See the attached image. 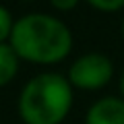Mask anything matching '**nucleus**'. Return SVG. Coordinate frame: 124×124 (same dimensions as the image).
<instances>
[{
    "instance_id": "f257e3e1",
    "label": "nucleus",
    "mask_w": 124,
    "mask_h": 124,
    "mask_svg": "<svg viewBox=\"0 0 124 124\" xmlns=\"http://www.w3.org/2000/svg\"><path fill=\"white\" fill-rule=\"evenodd\" d=\"M8 44L25 62L52 66L72 52V31L60 17L50 13H27L15 19Z\"/></svg>"
},
{
    "instance_id": "f03ea898",
    "label": "nucleus",
    "mask_w": 124,
    "mask_h": 124,
    "mask_svg": "<svg viewBox=\"0 0 124 124\" xmlns=\"http://www.w3.org/2000/svg\"><path fill=\"white\" fill-rule=\"evenodd\" d=\"M75 103V89L66 75L37 72L19 91L17 112L25 124H62Z\"/></svg>"
},
{
    "instance_id": "7ed1b4c3",
    "label": "nucleus",
    "mask_w": 124,
    "mask_h": 124,
    "mask_svg": "<svg viewBox=\"0 0 124 124\" xmlns=\"http://www.w3.org/2000/svg\"><path fill=\"white\" fill-rule=\"evenodd\" d=\"M66 79L72 89L79 91H99L114 79V62L101 52H87L70 62Z\"/></svg>"
},
{
    "instance_id": "20e7f679",
    "label": "nucleus",
    "mask_w": 124,
    "mask_h": 124,
    "mask_svg": "<svg viewBox=\"0 0 124 124\" xmlns=\"http://www.w3.org/2000/svg\"><path fill=\"white\" fill-rule=\"evenodd\" d=\"M85 124H124V99L120 95H106L89 106Z\"/></svg>"
},
{
    "instance_id": "39448f33",
    "label": "nucleus",
    "mask_w": 124,
    "mask_h": 124,
    "mask_svg": "<svg viewBox=\"0 0 124 124\" xmlns=\"http://www.w3.org/2000/svg\"><path fill=\"white\" fill-rule=\"evenodd\" d=\"M19 64H21V58L17 56L13 46L8 41L0 44V87H6L8 83H13V79L19 72Z\"/></svg>"
},
{
    "instance_id": "423d86ee",
    "label": "nucleus",
    "mask_w": 124,
    "mask_h": 124,
    "mask_svg": "<svg viewBox=\"0 0 124 124\" xmlns=\"http://www.w3.org/2000/svg\"><path fill=\"white\" fill-rule=\"evenodd\" d=\"M13 25H15V17L6 6L0 4V44H6L10 39L13 33Z\"/></svg>"
},
{
    "instance_id": "0eeeda50",
    "label": "nucleus",
    "mask_w": 124,
    "mask_h": 124,
    "mask_svg": "<svg viewBox=\"0 0 124 124\" xmlns=\"http://www.w3.org/2000/svg\"><path fill=\"white\" fill-rule=\"evenodd\" d=\"M89 6L97 13L114 15V13L124 10V0H89Z\"/></svg>"
},
{
    "instance_id": "6e6552de",
    "label": "nucleus",
    "mask_w": 124,
    "mask_h": 124,
    "mask_svg": "<svg viewBox=\"0 0 124 124\" xmlns=\"http://www.w3.org/2000/svg\"><path fill=\"white\" fill-rule=\"evenodd\" d=\"M50 6L54 8V13H68V10L77 8L79 2H77V0H52Z\"/></svg>"
},
{
    "instance_id": "1a4fd4ad",
    "label": "nucleus",
    "mask_w": 124,
    "mask_h": 124,
    "mask_svg": "<svg viewBox=\"0 0 124 124\" xmlns=\"http://www.w3.org/2000/svg\"><path fill=\"white\" fill-rule=\"evenodd\" d=\"M118 87H120V97L124 99V68H122V72H120V83H118Z\"/></svg>"
},
{
    "instance_id": "9d476101",
    "label": "nucleus",
    "mask_w": 124,
    "mask_h": 124,
    "mask_svg": "<svg viewBox=\"0 0 124 124\" xmlns=\"http://www.w3.org/2000/svg\"><path fill=\"white\" fill-rule=\"evenodd\" d=\"M120 31H122V37H124V17H122V23H120Z\"/></svg>"
}]
</instances>
